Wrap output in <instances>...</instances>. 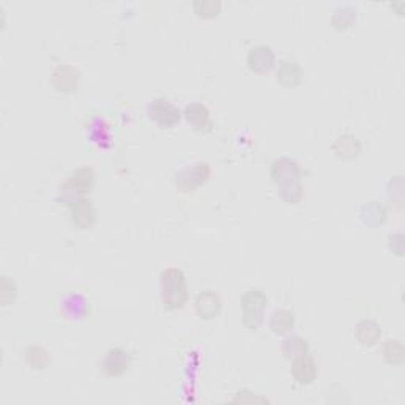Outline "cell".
I'll return each instance as SVG.
<instances>
[{"mask_svg":"<svg viewBox=\"0 0 405 405\" xmlns=\"http://www.w3.org/2000/svg\"><path fill=\"white\" fill-rule=\"evenodd\" d=\"M271 176L274 184L279 187V193L290 204H296L302 198L301 167L290 157H281L272 163Z\"/></svg>","mask_w":405,"mask_h":405,"instance_id":"1","label":"cell"},{"mask_svg":"<svg viewBox=\"0 0 405 405\" xmlns=\"http://www.w3.org/2000/svg\"><path fill=\"white\" fill-rule=\"evenodd\" d=\"M162 302L167 311H178L189 299L184 272L178 267H168L160 276Z\"/></svg>","mask_w":405,"mask_h":405,"instance_id":"2","label":"cell"},{"mask_svg":"<svg viewBox=\"0 0 405 405\" xmlns=\"http://www.w3.org/2000/svg\"><path fill=\"white\" fill-rule=\"evenodd\" d=\"M267 306V296L258 288L247 290L241 298L242 322L250 331H256L265 320V309Z\"/></svg>","mask_w":405,"mask_h":405,"instance_id":"3","label":"cell"},{"mask_svg":"<svg viewBox=\"0 0 405 405\" xmlns=\"http://www.w3.org/2000/svg\"><path fill=\"white\" fill-rule=\"evenodd\" d=\"M95 174L90 168H78L64 184L60 185V197L68 201V204L81 199L83 193H88L94 189Z\"/></svg>","mask_w":405,"mask_h":405,"instance_id":"4","label":"cell"},{"mask_svg":"<svg viewBox=\"0 0 405 405\" xmlns=\"http://www.w3.org/2000/svg\"><path fill=\"white\" fill-rule=\"evenodd\" d=\"M149 117L162 129H173L181 121L179 108L167 99H156L147 106Z\"/></svg>","mask_w":405,"mask_h":405,"instance_id":"5","label":"cell"},{"mask_svg":"<svg viewBox=\"0 0 405 405\" xmlns=\"http://www.w3.org/2000/svg\"><path fill=\"white\" fill-rule=\"evenodd\" d=\"M209 176L210 168L208 163H193L174 174V184L184 192H189L204 184L209 179Z\"/></svg>","mask_w":405,"mask_h":405,"instance_id":"6","label":"cell"},{"mask_svg":"<svg viewBox=\"0 0 405 405\" xmlns=\"http://www.w3.org/2000/svg\"><path fill=\"white\" fill-rule=\"evenodd\" d=\"M130 363H132V356H130L129 352L122 349H111L101 361V369L108 377H121L129 370Z\"/></svg>","mask_w":405,"mask_h":405,"instance_id":"7","label":"cell"},{"mask_svg":"<svg viewBox=\"0 0 405 405\" xmlns=\"http://www.w3.org/2000/svg\"><path fill=\"white\" fill-rule=\"evenodd\" d=\"M276 64V54L271 47L266 44H256V47L250 48L247 53V65L252 72L265 73L270 72Z\"/></svg>","mask_w":405,"mask_h":405,"instance_id":"8","label":"cell"},{"mask_svg":"<svg viewBox=\"0 0 405 405\" xmlns=\"http://www.w3.org/2000/svg\"><path fill=\"white\" fill-rule=\"evenodd\" d=\"M185 121L189 122L197 132H210L213 130V119L206 105L203 104H190L184 110Z\"/></svg>","mask_w":405,"mask_h":405,"instance_id":"9","label":"cell"},{"mask_svg":"<svg viewBox=\"0 0 405 405\" xmlns=\"http://www.w3.org/2000/svg\"><path fill=\"white\" fill-rule=\"evenodd\" d=\"M72 208V222L73 225L81 228V230H88L92 226L97 220V213L92 201L81 198L78 201L70 204Z\"/></svg>","mask_w":405,"mask_h":405,"instance_id":"10","label":"cell"},{"mask_svg":"<svg viewBox=\"0 0 405 405\" xmlns=\"http://www.w3.org/2000/svg\"><path fill=\"white\" fill-rule=\"evenodd\" d=\"M292 375L299 385H311L317 379V364L313 358L302 355L293 359Z\"/></svg>","mask_w":405,"mask_h":405,"instance_id":"11","label":"cell"},{"mask_svg":"<svg viewBox=\"0 0 405 405\" xmlns=\"http://www.w3.org/2000/svg\"><path fill=\"white\" fill-rule=\"evenodd\" d=\"M53 84L62 92H73L79 85V72L72 65H59L53 73Z\"/></svg>","mask_w":405,"mask_h":405,"instance_id":"12","label":"cell"},{"mask_svg":"<svg viewBox=\"0 0 405 405\" xmlns=\"http://www.w3.org/2000/svg\"><path fill=\"white\" fill-rule=\"evenodd\" d=\"M195 309L198 315L201 318H206V320L217 317L222 309V301L219 295H215L214 292H203L201 295H198Z\"/></svg>","mask_w":405,"mask_h":405,"instance_id":"13","label":"cell"},{"mask_svg":"<svg viewBox=\"0 0 405 405\" xmlns=\"http://www.w3.org/2000/svg\"><path fill=\"white\" fill-rule=\"evenodd\" d=\"M302 81V70L295 60L281 62L277 70V83L285 88H295Z\"/></svg>","mask_w":405,"mask_h":405,"instance_id":"14","label":"cell"},{"mask_svg":"<svg viewBox=\"0 0 405 405\" xmlns=\"http://www.w3.org/2000/svg\"><path fill=\"white\" fill-rule=\"evenodd\" d=\"M355 336H356L359 344H363L366 347H372L380 340L381 329H380L377 322L369 320L367 318V320H361L356 324Z\"/></svg>","mask_w":405,"mask_h":405,"instance_id":"15","label":"cell"},{"mask_svg":"<svg viewBox=\"0 0 405 405\" xmlns=\"http://www.w3.org/2000/svg\"><path fill=\"white\" fill-rule=\"evenodd\" d=\"M333 151L339 158L352 160V158H356L359 156V152H361V144H359V141L355 138V136L344 135L336 140V142L333 144Z\"/></svg>","mask_w":405,"mask_h":405,"instance_id":"16","label":"cell"},{"mask_svg":"<svg viewBox=\"0 0 405 405\" xmlns=\"http://www.w3.org/2000/svg\"><path fill=\"white\" fill-rule=\"evenodd\" d=\"M26 363L35 370L47 369L51 364V355L49 352L42 345H32L24 352Z\"/></svg>","mask_w":405,"mask_h":405,"instance_id":"17","label":"cell"},{"mask_svg":"<svg viewBox=\"0 0 405 405\" xmlns=\"http://www.w3.org/2000/svg\"><path fill=\"white\" fill-rule=\"evenodd\" d=\"M295 327L293 313L287 309H279L271 315L270 328L276 334H287Z\"/></svg>","mask_w":405,"mask_h":405,"instance_id":"18","label":"cell"},{"mask_svg":"<svg viewBox=\"0 0 405 405\" xmlns=\"http://www.w3.org/2000/svg\"><path fill=\"white\" fill-rule=\"evenodd\" d=\"M381 353H383L385 361L391 366H399L405 359V349L399 340H386L381 347Z\"/></svg>","mask_w":405,"mask_h":405,"instance_id":"19","label":"cell"},{"mask_svg":"<svg viewBox=\"0 0 405 405\" xmlns=\"http://www.w3.org/2000/svg\"><path fill=\"white\" fill-rule=\"evenodd\" d=\"M361 217H363L364 224L379 225L386 219V209L383 204H380L379 201H369L367 204H364L363 206Z\"/></svg>","mask_w":405,"mask_h":405,"instance_id":"20","label":"cell"},{"mask_svg":"<svg viewBox=\"0 0 405 405\" xmlns=\"http://www.w3.org/2000/svg\"><path fill=\"white\" fill-rule=\"evenodd\" d=\"M282 352L287 358H298L302 355H307L309 352V345L304 339L298 338V336H293V338H287L282 344Z\"/></svg>","mask_w":405,"mask_h":405,"instance_id":"21","label":"cell"},{"mask_svg":"<svg viewBox=\"0 0 405 405\" xmlns=\"http://www.w3.org/2000/svg\"><path fill=\"white\" fill-rule=\"evenodd\" d=\"M356 19V8L352 5H340L333 13V24L336 28H347Z\"/></svg>","mask_w":405,"mask_h":405,"instance_id":"22","label":"cell"},{"mask_svg":"<svg viewBox=\"0 0 405 405\" xmlns=\"http://www.w3.org/2000/svg\"><path fill=\"white\" fill-rule=\"evenodd\" d=\"M193 10L197 11L198 16H203V18H215L220 13L222 3L219 0H195L193 2Z\"/></svg>","mask_w":405,"mask_h":405,"instance_id":"23","label":"cell"}]
</instances>
